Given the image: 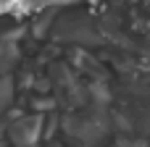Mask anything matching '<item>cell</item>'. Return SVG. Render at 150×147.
Returning a JSON list of instances; mask_svg holds the SVG:
<instances>
[{
    "label": "cell",
    "instance_id": "1",
    "mask_svg": "<svg viewBox=\"0 0 150 147\" xmlns=\"http://www.w3.org/2000/svg\"><path fill=\"white\" fill-rule=\"evenodd\" d=\"M37 126H40V118H37V116H34V118H26V121H21V124H16V126L11 129L13 142H16V145L32 142V139L37 137Z\"/></svg>",
    "mask_w": 150,
    "mask_h": 147
},
{
    "label": "cell",
    "instance_id": "2",
    "mask_svg": "<svg viewBox=\"0 0 150 147\" xmlns=\"http://www.w3.org/2000/svg\"><path fill=\"white\" fill-rule=\"evenodd\" d=\"M13 60H16V47L8 45V42H0V71L8 68Z\"/></svg>",
    "mask_w": 150,
    "mask_h": 147
}]
</instances>
